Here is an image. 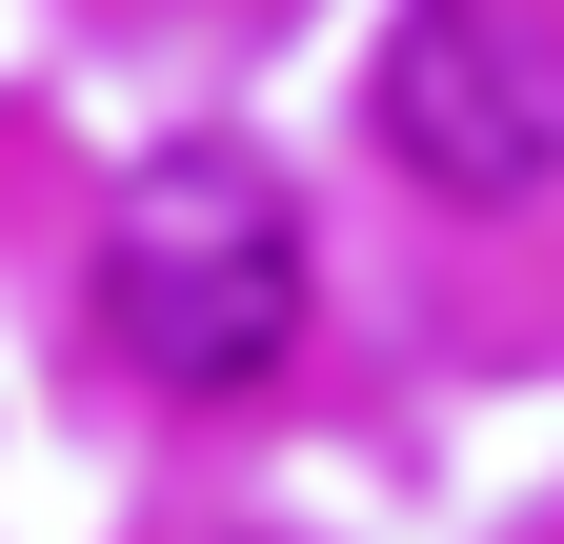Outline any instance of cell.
I'll use <instances>...</instances> for the list:
<instances>
[{
	"mask_svg": "<svg viewBox=\"0 0 564 544\" xmlns=\"http://www.w3.org/2000/svg\"><path fill=\"white\" fill-rule=\"evenodd\" d=\"M101 323H121V363H162L182 403H242L303 344V202L242 142H162L121 182V222H101Z\"/></svg>",
	"mask_w": 564,
	"mask_h": 544,
	"instance_id": "1",
	"label": "cell"
},
{
	"mask_svg": "<svg viewBox=\"0 0 564 544\" xmlns=\"http://www.w3.org/2000/svg\"><path fill=\"white\" fill-rule=\"evenodd\" d=\"M383 162L423 202H464V222L544 202L564 182V61L505 21V0H403V41H383Z\"/></svg>",
	"mask_w": 564,
	"mask_h": 544,
	"instance_id": "2",
	"label": "cell"
}]
</instances>
